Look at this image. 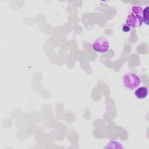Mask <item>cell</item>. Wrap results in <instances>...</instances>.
Instances as JSON below:
<instances>
[{
  "label": "cell",
  "instance_id": "obj_5",
  "mask_svg": "<svg viewBox=\"0 0 149 149\" xmlns=\"http://www.w3.org/2000/svg\"><path fill=\"white\" fill-rule=\"evenodd\" d=\"M123 148L122 144L118 141H111L109 142L104 148Z\"/></svg>",
  "mask_w": 149,
  "mask_h": 149
},
{
  "label": "cell",
  "instance_id": "obj_3",
  "mask_svg": "<svg viewBox=\"0 0 149 149\" xmlns=\"http://www.w3.org/2000/svg\"><path fill=\"white\" fill-rule=\"evenodd\" d=\"M126 24L130 27H140L143 24L142 16L134 15L132 13L127 15L126 20Z\"/></svg>",
  "mask_w": 149,
  "mask_h": 149
},
{
  "label": "cell",
  "instance_id": "obj_1",
  "mask_svg": "<svg viewBox=\"0 0 149 149\" xmlns=\"http://www.w3.org/2000/svg\"><path fill=\"white\" fill-rule=\"evenodd\" d=\"M122 83L126 89L132 90L137 87L140 85L141 81L137 74L133 72H129L123 76Z\"/></svg>",
  "mask_w": 149,
  "mask_h": 149
},
{
  "label": "cell",
  "instance_id": "obj_8",
  "mask_svg": "<svg viewBox=\"0 0 149 149\" xmlns=\"http://www.w3.org/2000/svg\"><path fill=\"white\" fill-rule=\"evenodd\" d=\"M122 30L124 32L127 33L130 30V27L129 26H128L127 24H123L122 26Z\"/></svg>",
  "mask_w": 149,
  "mask_h": 149
},
{
  "label": "cell",
  "instance_id": "obj_4",
  "mask_svg": "<svg viewBox=\"0 0 149 149\" xmlns=\"http://www.w3.org/2000/svg\"><path fill=\"white\" fill-rule=\"evenodd\" d=\"M148 93V88L144 86H142L137 88L134 92V95L138 99H144L147 96Z\"/></svg>",
  "mask_w": 149,
  "mask_h": 149
},
{
  "label": "cell",
  "instance_id": "obj_7",
  "mask_svg": "<svg viewBox=\"0 0 149 149\" xmlns=\"http://www.w3.org/2000/svg\"><path fill=\"white\" fill-rule=\"evenodd\" d=\"M132 13L134 15H138L142 16L143 14V8L139 6H133L132 7Z\"/></svg>",
  "mask_w": 149,
  "mask_h": 149
},
{
  "label": "cell",
  "instance_id": "obj_6",
  "mask_svg": "<svg viewBox=\"0 0 149 149\" xmlns=\"http://www.w3.org/2000/svg\"><path fill=\"white\" fill-rule=\"evenodd\" d=\"M142 18L143 20V23H144L147 26L149 25V7L146 6L144 9L143 10V14H142Z\"/></svg>",
  "mask_w": 149,
  "mask_h": 149
},
{
  "label": "cell",
  "instance_id": "obj_2",
  "mask_svg": "<svg viewBox=\"0 0 149 149\" xmlns=\"http://www.w3.org/2000/svg\"><path fill=\"white\" fill-rule=\"evenodd\" d=\"M91 47L97 52L105 53L109 48V42L105 37H98L94 41Z\"/></svg>",
  "mask_w": 149,
  "mask_h": 149
}]
</instances>
